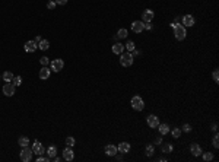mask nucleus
<instances>
[{
    "label": "nucleus",
    "instance_id": "40",
    "mask_svg": "<svg viewBox=\"0 0 219 162\" xmlns=\"http://www.w3.org/2000/svg\"><path fill=\"white\" fill-rule=\"evenodd\" d=\"M155 144H161V137H156L155 139Z\"/></svg>",
    "mask_w": 219,
    "mask_h": 162
},
{
    "label": "nucleus",
    "instance_id": "16",
    "mask_svg": "<svg viewBox=\"0 0 219 162\" xmlns=\"http://www.w3.org/2000/svg\"><path fill=\"white\" fill-rule=\"evenodd\" d=\"M183 25L184 26H193L194 25V18L191 15H184L183 16Z\"/></svg>",
    "mask_w": 219,
    "mask_h": 162
},
{
    "label": "nucleus",
    "instance_id": "9",
    "mask_svg": "<svg viewBox=\"0 0 219 162\" xmlns=\"http://www.w3.org/2000/svg\"><path fill=\"white\" fill-rule=\"evenodd\" d=\"M148 126L151 127V128L158 127V126H159V118H158L156 115H153V114L148 115Z\"/></svg>",
    "mask_w": 219,
    "mask_h": 162
},
{
    "label": "nucleus",
    "instance_id": "7",
    "mask_svg": "<svg viewBox=\"0 0 219 162\" xmlns=\"http://www.w3.org/2000/svg\"><path fill=\"white\" fill-rule=\"evenodd\" d=\"M32 152H35V155H42V153H45V147H44V144L41 143V142H35L32 144Z\"/></svg>",
    "mask_w": 219,
    "mask_h": 162
},
{
    "label": "nucleus",
    "instance_id": "23",
    "mask_svg": "<svg viewBox=\"0 0 219 162\" xmlns=\"http://www.w3.org/2000/svg\"><path fill=\"white\" fill-rule=\"evenodd\" d=\"M18 143L21 144L22 147H23V146H28V144H29V139H28V137H25V136H22V137H19Z\"/></svg>",
    "mask_w": 219,
    "mask_h": 162
},
{
    "label": "nucleus",
    "instance_id": "15",
    "mask_svg": "<svg viewBox=\"0 0 219 162\" xmlns=\"http://www.w3.org/2000/svg\"><path fill=\"white\" fill-rule=\"evenodd\" d=\"M50 73H51L50 69H48L47 66H44V67L40 70V79H42V80L48 79V77H50Z\"/></svg>",
    "mask_w": 219,
    "mask_h": 162
},
{
    "label": "nucleus",
    "instance_id": "35",
    "mask_svg": "<svg viewBox=\"0 0 219 162\" xmlns=\"http://www.w3.org/2000/svg\"><path fill=\"white\" fill-rule=\"evenodd\" d=\"M37 161H38V162H50L51 159L48 158V156H47V158H44V156H41V155H40V156L37 158Z\"/></svg>",
    "mask_w": 219,
    "mask_h": 162
},
{
    "label": "nucleus",
    "instance_id": "27",
    "mask_svg": "<svg viewBox=\"0 0 219 162\" xmlns=\"http://www.w3.org/2000/svg\"><path fill=\"white\" fill-rule=\"evenodd\" d=\"M12 83H13L15 86H19V85L22 83V77H21V76H15V77L12 79Z\"/></svg>",
    "mask_w": 219,
    "mask_h": 162
},
{
    "label": "nucleus",
    "instance_id": "11",
    "mask_svg": "<svg viewBox=\"0 0 219 162\" xmlns=\"http://www.w3.org/2000/svg\"><path fill=\"white\" fill-rule=\"evenodd\" d=\"M153 16H155V13L152 12L151 9H146V10L142 13V22H152Z\"/></svg>",
    "mask_w": 219,
    "mask_h": 162
},
{
    "label": "nucleus",
    "instance_id": "29",
    "mask_svg": "<svg viewBox=\"0 0 219 162\" xmlns=\"http://www.w3.org/2000/svg\"><path fill=\"white\" fill-rule=\"evenodd\" d=\"M153 152H155L153 146H152V144H148V146H146V155H148V156H152Z\"/></svg>",
    "mask_w": 219,
    "mask_h": 162
},
{
    "label": "nucleus",
    "instance_id": "12",
    "mask_svg": "<svg viewBox=\"0 0 219 162\" xmlns=\"http://www.w3.org/2000/svg\"><path fill=\"white\" fill-rule=\"evenodd\" d=\"M25 51L26 53H34L35 50L38 48V44L35 42V41H28V42H25Z\"/></svg>",
    "mask_w": 219,
    "mask_h": 162
},
{
    "label": "nucleus",
    "instance_id": "30",
    "mask_svg": "<svg viewBox=\"0 0 219 162\" xmlns=\"http://www.w3.org/2000/svg\"><path fill=\"white\" fill-rule=\"evenodd\" d=\"M75 143H76V140H75L72 136H69L67 139H66V144H67V146H70V147H72V146H75Z\"/></svg>",
    "mask_w": 219,
    "mask_h": 162
},
{
    "label": "nucleus",
    "instance_id": "5",
    "mask_svg": "<svg viewBox=\"0 0 219 162\" xmlns=\"http://www.w3.org/2000/svg\"><path fill=\"white\" fill-rule=\"evenodd\" d=\"M3 93L6 95V96H12V95H15V90H16V86L12 83V82H6L4 85H3Z\"/></svg>",
    "mask_w": 219,
    "mask_h": 162
},
{
    "label": "nucleus",
    "instance_id": "18",
    "mask_svg": "<svg viewBox=\"0 0 219 162\" xmlns=\"http://www.w3.org/2000/svg\"><path fill=\"white\" fill-rule=\"evenodd\" d=\"M123 51H124V45H123V44L117 42V44L113 45V53L114 54H121Z\"/></svg>",
    "mask_w": 219,
    "mask_h": 162
},
{
    "label": "nucleus",
    "instance_id": "32",
    "mask_svg": "<svg viewBox=\"0 0 219 162\" xmlns=\"http://www.w3.org/2000/svg\"><path fill=\"white\" fill-rule=\"evenodd\" d=\"M40 63H41L42 66H48V63H50V60H48L47 57H41V58H40Z\"/></svg>",
    "mask_w": 219,
    "mask_h": 162
},
{
    "label": "nucleus",
    "instance_id": "4",
    "mask_svg": "<svg viewBox=\"0 0 219 162\" xmlns=\"http://www.w3.org/2000/svg\"><path fill=\"white\" fill-rule=\"evenodd\" d=\"M32 149H29L28 146H23L22 147V152H21V161L23 162H29L32 159Z\"/></svg>",
    "mask_w": 219,
    "mask_h": 162
},
{
    "label": "nucleus",
    "instance_id": "33",
    "mask_svg": "<svg viewBox=\"0 0 219 162\" xmlns=\"http://www.w3.org/2000/svg\"><path fill=\"white\" fill-rule=\"evenodd\" d=\"M212 143H213V146L218 149L219 147V136L218 134H215V137H213V140H212Z\"/></svg>",
    "mask_w": 219,
    "mask_h": 162
},
{
    "label": "nucleus",
    "instance_id": "17",
    "mask_svg": "<svg viewBox=\"0 0 219 162\" xmlns=\"http://www.w3.org/2000/svg\"><path fill=\"white\" fill-rule=\"evenodd\" d=\"M118 152L120 153H129V150H130V144L127 143V142H121V143L118 144Z\"/></svg>",
    "mask_w": 219,
    "mask_h": 162
},
{
    "label": "nucleus",
    "instance_id": "41",
    "mask_svg": "<svg viewBox=\"0 0 219 162\" xmlns=\"http://www.w3.org/2000/svg\"><path fill=\"white\" fill-rule=\"evenodd\" d=\"M34 41H35V42H40V41H41V36H35Z\"/></svg>",
    "mask_w": 219,
    "mask_h": 162
},
{
    "label": "nucleus",
    "instance_id": "13",
    "mask_svg": "<svg viewBox=\"0 0 219 162\" xmlns=\"http://www.w3.org/2000/svg\"><path fill=\"white\" fill-rule=\"evenodd\" d=\"M117 152H118L117 146H114V144H107L105 146V153L108 156H114V155H117Z\"/></svg>",
    "mask_w": 219,
    "mask_h": 162
},
{
    "label": "nucleus",
    "instance_id": "39",
    "mask_svg": "<svg viewBox=\"0 0 219 162\" xmlns=\"http://www.w3.org/2000/svg\"><path fill=\"white\" fill-rule=\"evenodd\" d=\"M54 1H56V4H62V6L67 3V0H54Z\"/></svg>",
    "mask_w": 219,
    "mask_h": 162
},
{
    "label": "nucleus",
    "instance_id": "22",
    "mask_svg": "<svg viewBox=\"0 0 219 162\" xmlns=\"http://www.w3.org/2000/svg\"><path fill=\"white\" fill-rule=\"evenodd\" d=\"M159 133L161 134H168L169 133V126L168 124H159Z\"/></svg>",
    "mask_w": 219,
    "mask_h": 162
},
{
    "label": "nucleus",
    "instance_id": "1",
    "mask_svg": "<svg viewBox=\"0 0 219 162\" xmlns=\"http://www.w3.org/2000/svg\"><path fill=\"white\" fill-rule=\"evenodd\" d=\"M174 35H175V39L177 41H183L187 35V32H185V26L183 23H174Z\"/></svg>",
    "mask_w": 219,
    "mask_h": 162
},
{
    "label": "nucleus",
    "instance_id": "10",
    "mask_svg": "<svg viewBox=\"0 0 219 162\" xmlns=\"http://www.w3.org/2000/svg\"><path fill=\"white\" fill-rule=\"evenodd\" d=\"M143 29H145V26H143V22H140V20H135V22L132 23V31H133V32H136V34H140Z\"/></svg>",
    "mask_w": 219,
    "mask_h": 162
},
{
    "label": "nucleus",
    "instance_id": "3",
    "mask_svg": "<svg viewBox=\"0 0 219 162\" xmlns=\"http://www.w3.org/2000/svg\"><path fill=\"white\" fill-rule=\"evenodd\" d=\"M130 104H132L133 109H136V111H142V109L145 108V102H143V99H142L139 95H136V96H133V98H132Z\"/></svg>",
    "mask_w": 219,
    "mask_h": 162
},
{
    "label": "nucleus",
    "instance_id": "34",
    "mask_svg": "<svg viewBox=\"0 0 219 162\" xmlns=\"http://www.w3.org/2000/svg\"><path fill=\"white\" fill-rule=\"evenodd\" d=\"M212 77H213V80L218 83L219 82V72H218V69L216 70H213V74H212Z\"/></svg>",
    "mask_w": 219,
    "mask_h": 162
},
{
    "label": "nucleus",
    "instance_id": "26",
    "mask_svg": "<svg viewBox=\"0 0 219 162\" xmlns=\"http://www.w3.org/2000/svg\"><path fill=\"white\" fill-rule=\"evenodd\" d=\"M124 48H127V51H129V53H132V51L135 50V42H133V41H129V42L126 44V47H124Z\"/></svg>",
    "mask_w": 219,
    "mask_h": 162
},
{
    "label": "nucleus",
    "instance_id": "37",
    "mask_svg": "<svg viewBox=\"0 0 219 162\" xmlns=\"http://www.w3.org/2000/svg\"><path fill=\"white\" fill-rule=\"evenodd\" d=\"M143 26H145V29H148V31H151V29H152V23H151V22H143Z\"/></svg>",
    "mask_w": 219,
    "mask_h": 162
},
{
    "label": "nucleus",
    "instance_id": "14",
    "mask_svg": "<svg viewBox=\"0 0 219 162\" xmlns=\"http://www.w3.org/2000/svg\"><path fill=\"white\" fill-rule=\"evenodd\" d=\"M190 152H191L194 156H200V155H202V147L197 143H193L190 146Z\"/></svg>",
    "mask_w": 219,
    "mask_h": 162
},
{
    "label": "nucleus",
    "instance_id": "38",
    "mask_svg": "<svg viewBox=\"0 0 219 162\" xmlns=\"http://www.w3.org/2000/svg\"><path fill=\"white\" fill-rule=\"evenodd\" d=\"M183 130H184L185 133H188V131H191V126H190V124H184V126H183Z\"/></svg>",
    "mask_w": 219,
    "mask_h": 162
},
{
    "label": "nucleus",
    "instance_id": "20",
    "mask_svg": "<svg viewBox=\"0 0 219 162\" xmlns=\"http://www.w3.org/2000/svg\"><path fill=\"white\" fill-rule=\"evenodd\" d=\"M56 155H57V147H56V146H50V147L47 149V156H48L50 159H53Z\"/></svg>",
    "mask_w": 219,
    "mask_h": 162
},
{
    "label": "nucleus",
    "instance_id": "2",
    "mask_svg": "<svg viewBox=\"0 0 219 162\" xmlns=\"http://www.w3.org/2000/svg\"><path fill=\"white\" fill-rule=\"evenodd\" d=\"M133 61H135V57H133L132 53H121L120 54V64H121V66L129 67V66L133 64Z\"/></svg>",
    "mask_w": 219,
    "mask_h": 162
},
{
    "label": "nucleus",
    "instance_id": "36",
    "mask_svg": "<svg viewBox=\"0 0 219 162\" xmlns=\"http://www.w3.org/2000/svg\"><path fill=\"white\" fill-rule=\"evenodd\" d=\"M47 7H48V9H51V10H53V9H54V7H56V1H54V0H50V1H48V3H47Z\"/></svg>",
    "mask_w": 219,
    "mask_h": 162
},
{
    "label": "nucleus",
    "instance_id": "19",
    "mask_svg": "<svg viewBox=\"0 0 219 162\" xmlns=\"http://www.w3.org/2000/svg\"><path fill=\"white\" fill-rule=\"evenodd\" d=\"M38 48H40V50H42V51H45V50H48V48H50V42H48L47 39H41V41H40V44H38Z\"/></svg>",
    "mask_w": 219,
    "mask_h": 162
},
{
    "label": "nucleus",
    "instance_id": "24",
    "mask_svg": "<svg viewBox=\"0 0 219 162\" xmlns=\"http://www.w3.org/2000/svg\"><path fill=\"white\" fill-rule=\"evenodd\" d=\"M162 152L164 153H171L172 152V144H169V143L162 144Z\"/></svg>",
    "mask_w": 219,
    "mask_h": 162
},
{
    "label": "nucleus",
    "instance_id": "28",
    "mask_svg": "<svg viewBox=\"0 0 219 162\" xmlns=\"http://www.w3.org/2000/svg\"><path fill=\"white\" fill-rule=\"evenodd\" d=\"M203 159H204V161H212V159H213V153H212V152L203 153Z\"/></svg>",
    "mask_w": 219,
    "mask_h": 162
},
{
    "label": "nucleus",
    "instance_id": "6",
    "mask_svg": "<svg viewBox=\"0 0 219 162\" xmlns=\"http://www.w3.org/2000/svg\"><path fill=\"white\" fill-rule=\"evenodd\" d=\"M51 66V70L53 72H60V70H63V67H64V61L62 60V58H56V60H53L50 63Z\"/></svg>",
    "mask_w": 219,
    "mask_h": 162
},
{
    "label": "nucleus",
    "instance_id": "31",
    "mask_svg": "<svg viewBox=\"0 0 219 162\" xmlns=\"http://www.w3.org/2000/svg\"><path fill=\"white\" fill-rule=\"evenodd\" d=\"M171 133H172V136L177 139V137H180V134H181V130L175 127V128H172V131H171Z\"/></svg>",
    "mask_w": 219,
    "mask_h": 162
},
{
    "label": "nucleus",
    "instance_id": "25",
    "mask_svg": "<svg viewBox=\"0 0 219 162\" xmlns=\"http://www.w3.org/2000/svg\"><path fill=\"white\" fill-rule=\"evenodd\" d=\"M117 36H118V38H126V36H127V29H124V28L118 29Z\"/></svg>",
    "mask_w": 219,
    "mask_h": 162
},
{
    "label": "nucleus",
    "instance_id": "42",
    "mask_svg": "<svg viewBox=\"0 0 219 162\" xmlns=\"http://www.w3.org/2000/svg\"><path fill=\"white\" fill-rule=\"evenodd\" d=\"M212 130H213V131H216V130H218V126H216V124H213V126H212Z\"/></svg>",
    "mask_w": 219,
    "mask_h": 162
},
{
    "label": "nucleus",
    "instance_id": "21",
    "mask_svg": "<svg viewBox=\"0 0 219 162\" xmlns=\"http://www.w3.org/2000/svg\"><path fill=\"white\" fill-rule=\"evenodd\" d=\"M1 77H3L4 82H12V79H13L15 76L12 74V72H4L3 74H1Z\"/></svg>",
    "mask_w": 219,
    "mask_h": 162
},
{
    "label": "nucleus",
    "instance_id": "8",
    "mask_svg": "<svg viewBox=\"0 0 219 162\" xmlns=\"http://www.w3.org/2000/svg\"><path fill=\"white\" fill-rule=\"evenodd\" d=\"M73 158H75V153H73V150H72V147L67 146L64 150H63V159L67 162H72L73 161Z\"/></svg>",
    "mask_w": 219,
    "mask_h": 162
}]
</instances>
